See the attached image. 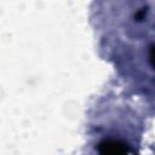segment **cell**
<instances>
[{
    "mask_svg": "<svg viewBox=\"0 0 155 155\" xmlns=\"http://www.w3.org/2000/svg\"><path fill=\"white\" fill-rule=\"evenodd\" d=\"M149 58H150V63L153 64V67H155V46H151L150 47Z\"/></svg>",
    "mask_w": 155,
    "mask_h": 155,
    "instance_id": "7a4b0ae2",
    "label": "cell"
},
{
    "mask_svg": "<svg viewBox=\"0 0 155 155\" xmlns=\"http://www.w3.org/2000/svg\"><path fill=\"white\" fill-rule=\"evenodd\" d=\"M101 155H126V148L121 142L103 140L98 147Z\"/></svg>",
    "mask_w": 155,
    "mask_h": 155,
    "instance_id": "6da1fadb",
    "label": "cell"
}]
</instances>
